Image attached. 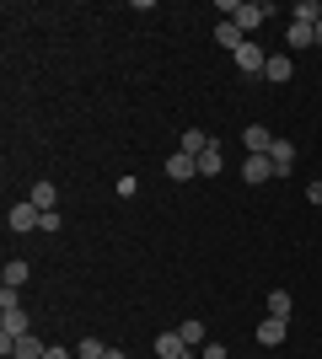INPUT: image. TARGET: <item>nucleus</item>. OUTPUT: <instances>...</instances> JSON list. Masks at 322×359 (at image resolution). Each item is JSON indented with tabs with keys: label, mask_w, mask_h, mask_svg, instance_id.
<instances>
[{
	"label": "nucleus",
	"mask_w": 322,
	"mask_h": 359,
	"mask_svg": "<svg viewBox=\"0 0 322 359\" xmlns=\"http://www.w3.org/2000/svg\"><path fill=\"white\" fill-rule=\"evenodd\" d=\"M220 166H226V156H220V145H210L199 156V177H220Z\"/></svg>",
	"instance_id": "nucleus-19"
},
{
	"label": "nucleus",
	"mask_w": 322,
	"mask_h": 359,
	"mask_svg": "<svg viewBox=\"0 0 322 359\" xmlns=\"http://www.w3.org/2000/svg\"><path fill=\"white\" fill-rule=\"evenodd\" d=\"M43 338H38V332H27V338H16V344H0V354L6 359H43Z\"/></svg>",
	"instance_id": "nucleus-4"
},
{
	"label": "nucleus",
	"mask_w": 322,
	"mask_h": 359,
	"mask_svg": "<svg viewBox=\"0 0 322 359\" xmlns=\"http://www.w3.org/2000/svg\"><path fill=\"white\" fill-rule=\"evenodd\" d=\"M76 359H107V344H97V338H81V344H76Z\"/></svg>",
	"instance_id": "nucleus-20"
},
{
	"label": "nucleus",
	"mask_w": 322,
	"mask_h": 359,
	"mask_svg": "<svg viewBox=\"0 0 322 359\" xmlns=\"http://www.w3.org/2000/svg\"><path fill=\"white\" fill-rule=\"evenodd\" d=\"M210 145H215V140L204 135V129H183V156H204Z\"/></svg>",
	"instance_id": "nucleus-18"
},
{
	"label": "nucleus",
	"mask_w": 322,
	"mask_h": 359,
	"mask_svg": "<svg viewBox=\"0 0 322 359\" xmlns=\"http://www.w3.org/2000/svg\"><path fill=\"white\" fill-rule=\"evenodd\" d=\"M27 263H22V257H11V263H6V269H0V285H6V290H22V285H27Z\"/></svg>",
	"instance_id": "nucleus-13"
},
{
	"label": "nucleus",
	"mask_w": 322,
	"mask_h": 359,
	"mask_svg": "<svg viewBox=\"0 0 322 359\" xmlns=\"http://www.w3.org/2000/svg\"><path fill=\"white\" fill-rule=\"evenodd\" d=\"M231 60H236V70H242L247 81H253V75H263V65H269V54H263V48L253 43V38H247V43L236 48V54H231Z\"/></svg>",
	"instance_id": "nucleus-3"
},
{
	"label": "nucleus",
	"mask_w": 322,
	"mask_h": 359,
	"mask_svg": "<svg viewBox=\"0 0 322 359\" xmlns=\"http://www.w3.org/2000/svg\"><path fill=\"white\" fill-rule=\"evenodd\" d=\"M27 311H0V344H16V338H27Z\"/></svg>",
	"instance_id": "nucleus-5"
},
{
	"label": "nucleus",
	"mask_w": 322,
	"mask_h": 359,
	"mask_svg": "<svg viewBox=\"0 0 322 359\" xmlns=\"http://www.w3.org/2000/svg\"><path fill=\"white\" fill-rule=\"evenodd\" d=\"M269 161H274V177H290L295 172V145L290 140H274V145H269Z\"/></svg>",
	"instance_id": "nucleus-8"
},
{
	"label": "nucleus",
	"mask_w": 322,
	"mask_h": 359,
	"mask_svg": "<svg viewBox=\"0 0 322 359\" xmlns=\"http://www.w3.org/2000/svg\"><path fill=\"white\" fill-rule=\"evenodd\" d=\"M317 43H322V22H317Z\"/></svg>",
	"instance_id": "nucleus-29"
},
{
	"label": "nucleus",
	"mask_w": 322,
	"mask_h": 359,
	"mask_svg": "<svg viewBox=\"0 0 322 359\" xmlns=\"http://www.w3.org/2000/svg\"><path fill=\"white\" fill-rule=\"evenodd\" d=\"M290 290H274V295H269V316H290Z\"/></svg>",
	"instance_id": "nucleus-21"
},
{
	"label": "nucleus",
	"mask_w": 322,
	"mask_h": 359,
	"mask_svg": "<svg viewBox=\"0 0 322 359\" xmlns=\"http://www.w3.org/2000/svg\"><path fill=\"white\" fill-rule=\"evenodd\" d=\"M269 177H274V161H269V156H247L242 161V182L258 188V182H269Z\"/></svg>",
	"instance_id": "nucleus-10"
},
{
	"label": "nucleus",
	"mask_w": 322,
	"mask_h": 359,
	"mask_svg": "<svg viewBox=\"0 0 322 359\" xmlns=\"http://www.w3.org/2000/svg\"><path fill=\"white\" fill-rule=\"evenodd\" d=\"M32 204H38V210H43V215H54V210H60V188H54V182H32Z\"/></svg>",
	"instance_id": "nucleus-11"
},
{
	"label": "nucleus",
	"mask_w": 322,
	"mask_h": 359,
	"mask_svg": "<svg viewBox=\"0 0 322 359\" xmlns=\"http://www.w3.org/2000/svg\"><path fill=\"white\" fill-rule=\"evenodd\" d=\"M285 332H290V327H285V316H263V322H258V344L279 348V344H285Z\"/></svg>",
	"instance_id": "nucleus-9"
},
{
	"label": "nucleus",
	"mask_w": 322,
	"mask_h": 359,
	"mask_svg": "<svg viewBox=\"0 0 322 359\" xmlns=\"http://www.w3.org/2000/svg\"><path fill=\"white\" fill-rule=\"evenodd\" d=\"M6 225L27 236V231H38V225H43V210H38L32 198H22V204H11V215H6Z\"/></svg>",
	"instance_id": "nucleus-2"
},
{
	"label": "nucleus",
	"mask_w": 322,
	"mask_h": 359,
	"mask_svg": "<svg viewBox=\"0 0 322 359\" xmlns=\"http://www.w3.org/2000/svg\"><path fill=\"white\" fill-rule=\"evenodd\" d=\"M177 359H199V354H194V348H183V354H177Z\"/></svg>",
	"instance_id": "nucleus-28"
},
{
	"label": "nucleus",
	"mask_w": 322,
	"mask_h": 359,
	"mask_svg": "<svg viewBox=\"0 0 322 359\" xmlns=\"http://www.w3.org/2000/svg\"><path fill=\"white\" fill-rule=\"evenodd\" d=\"M220 16H226V22H236V27L253 38V32L274 16V6H263V0H220Z\"/></svg>",
	"instance_id": "nucleus-1"
},
{
	"label": "nucleus",
	"mask_w": 322,
	"mask_h": 359,
	"mask_svg": "<svg viewBox=\"0 0 322 359\" xmlns=\"http://www.w3.org/2000/svg\"><path fill=\"white\" fill-rule=\"evenodd\" d=\"M307 198H311V204H322V182H311V188H307Z\"/></svg>",
	"instance_id": "nucleus-26"
},
{
	"label": "nucleus",
	"mask_w": 322,
	"mask_h": 359,
	"mask_svg": "<svg viewBox=\"0 0 322 359\" xmlns=\"http://www.w3.org/2000/svg\"><path fill=\"white\" fill-rule=\"evenodd\" d=\"M113 194H119V198H135L140 194V177H119V182H113Z\"/></svg>",
	"instance_id": "nucleus-22"
},
{
	"label": "nucleus",
	"mask_w": 322,
	"mask_h": 359,
	"mask_svg": "<svg viewBox=\"0 0 322 359\" xmlns=\"http://www.w3.org/2000/svg\"><path fill=\"white\" fill-rule=\"evenodd\" d=\"M107 359H129V354H123V348H107Z\"/></svg>",
	"instance_id": "nucleus-27"
},
{
	"label": "nucleus",
	"mask_w": 322,
	"mask_h": 359,
	"mask_svg": "<svg viewBox=\"0 0 322 359\" xmlns=\"http://www.w3.org/2000/svg\"><path fill=\"white\" fill-rule=\"evenodd\" d=\"M263 75H269L274 86H285V81H290V75H295V65L285 60V54H269V65H263Z\"/></svg>",
	"instance_id": "nucleus-15"
},
{
	"label": "nucleus",
	"mask_w": 322,
	"mask_h": 359,
	"mask_svg": "<svg viewBox=\"0 0 322 359\" xmlns=\"http://www.w3.org/2000/svg\"><path fill=\"white\" fill-rule=\"evenodd\" d=\"M0 311H22V300H16V290L0 285Z\"/></svg>",
	"instance_id": "nucleus-23"
},
{
	"label": "nucleus",
	"mask_w": 322,
	"mask_h": 359,
	"mask_svg": "<svg viewBox=\"0 0 322 359\" xmlns=\"http://www.w3.org/2000/svg\"><path fill=\"white\" fill-rule=\"evenodd\" d=\"M167 177L172 182H194V177H199V156H183V150L167 156Z\"/></svg>",
	"instance_id": "nucleus-6"
},
{
	"label": "nucleus",
	"mask_w": 322,
	"mask_h": 359,
	"mask_svg": "<svg viewBox=\"0 0 322 359\" xmlns=\"http://www.w3.org/2000/svg\"><path fill=\"white\" fill-rule=\"evenodd\" d=\"M269 145H274V135H269L263 123H247L242 129V150L247 156H269Z\"/></svg>",
	"instance_id": "nucleus-7"
},
{
	"label": "nucleus",
	"mask_w": 322,
	"mask_h": 359,
	"mask_svg": "<svg viewBox=\"0 0 322 359\" xmlns=\"http://www.w3.org/2000/svg\"><path fill=\"white\" fill-rule=\"evenodd\" d=\"M215 43L226 48V54H236V48H242V43H247V32H242V27H236V22H220V27H215Z\"/></svg>",
	"instance_id": "nucleus-12"
},
{
	"label": "nucleus",
	"mask_w": 322,
	"mask_h": 359,
	"mask_svg": "<svg viewBox=\"0 0 322 359\" xmlns=\"http://www.w3.org/2000/svg\"><path fill=\"white\" fill-rule=\"evenodd\" d=\"M177 332H183V344H188V348H204V344H210V332H204L199 316H183V327H177Z\"/></svg>",
	"instance_id": "nucleus-16"
},
{
	"label": "nucleus",
	"mask_w": 322,
	"mask_h": 359,
	"mask_svg": "<svg viewBox=\"0 0 322 359\" xmlns=\"http://www.w3.org/2000/svg\"><path fill=\"white\" fill-rule=\"evenodd\" d=\"M43 359H76V354H70V348H60V344H48V348H43Z\"/></svg>",
	"instance_id": "nucleus-25"
},
{
	"label": "nucleus",
	"mask_w": 322,
	"mask_h": 359,
	"mask_svg": "<svg viewBox=\"0 0 322 359\" xmlns=\"http://www.w3.org/2000/svg\"><path fill=\"white\" fill-rule=\"evenodd\" d=\"M183 332H161V338H156V359H177V354H183Z\"/></svg>",
	"instance_id": "nucleus-17"
},
{
	"label": "nucleus",
	"mask_w": 322,
	"mask_h": 359,
	"mask_svg": "<svg viewBox=\"0 0 322 359\" xmlns=\"http://www.w3.org/2000/svg\"><path fill=\"white\" fill-rule=\"evenodd\" d=\"M285 43H290V48H307V43H317V22H290Z\"/></svg>",
	"instance_id": "nucleus-14"
},
{
	"label": "nucleus",
	"mask_w": 322,
	"mask_h": 359,
	"mask_svg": "<svg viewBox=\"0 0 322 359\" xmlns=\"http://www.w3.org/2000/svg\"><path fill=\"white\" fill-rule=\"evenodd\" d=\"M199 359H231V354H226V344H204Z\"/></svg>",
	"instance_id": "nucleus-24"
}]
</instances>
